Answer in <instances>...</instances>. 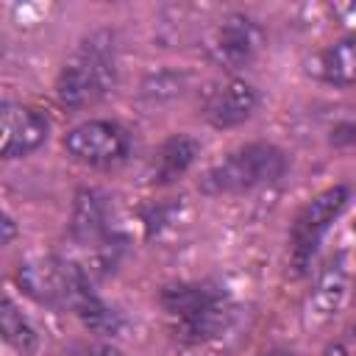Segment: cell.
Masks as SVG:
<instances>
[{"mask_svg":"<svg viewBox=\"0 0 356 356\" xmlns=\"http://www.w3.org/2000/svg\"><path fill=\"white\" fill-rule=\"evenodd\" d=\"M270 356H292V353H286V350H275V353H270Z\"/></svg>","mask_w":356,"mask_h":356,"instance_id":"cell-19","label":"cell"},{"mask_svg":"<svg viewBox=\"0 0 356 356\" xmlns=\"http://www.w3.org/2000/svg\"><path fill=\"white\" fill-rule=\"evenodd\" d=\"M70 356H122V350L106 339H92V342H78Z\"/></svg>","mask_w":356,"mask_h":356,"instance_id":"cell-16","label":"cell"},{"mask_svg":"<svg viewBox=\"0 0 356 356\" xmlns=\"http://www.w3.org/2000/svg\"><path fill=\"white\" fill-rule=\"evenodd\" d=\"M259 103H261V95L253 83H248L242 78H228L203 92L200 114L211 128L228 131V128L248 122L256 114Z\"/></svg>","mask_w":356,"mask_h":356,"instance_id":"cell-7","label":"cell"},{"mask_svg":"<svg viewBox=\"0 0 356 356\" xmlns=\"http://www.w3.org/2000/svg\"><path fill=\"white\" fill-rule=\"evenodd\" d=\"M261 44H264L261 25L248 14L231 11L217 22L209 50L220 67L239 70V67H248L259 56Z\"/></svg>","mask_w":356,"mask_h":356,"instance_id":"cell-8","label":"cell"},{"mask_svg":"<svg viewBox=\"0 0 356 356\" xmlns=\"http://www.w3.org/2000/svg\"><path fill=\"white\" fill-rule=\"evenodd\" d=\"M159 303L175 323V334L184 342L217 339L236 317L231 295L214 281H172L161 286Z\"/></svg>","mask_w":356,"mask_h":356,"instance_id":"cell-1","label":"cell"},{"mask_svg":"<svg viewBox=\"0 0 356 356\" xmlns=\"http://www.w3.org/2000/svg\"><path fill=\"white\" fill-rule=\"evenodd\" d=\"M200 156V145L195 136L189 134H172L167 136L159 150L153 153V170H150V178L153 184H172L178 181L181 175L189 172V167L197 161Z\"/></svg>","mask_w":356,"mask_h":356,"instance_id":"cell-12","label":"cell"},{"mask_svg":"<svg viewBox=\"0 0 356 356\" xmlns=\"http://www.w3.org/2000/svg\"><path fill=\"white\" fill-rule=\"evenodd\" d=\"M286 172V153L273 142H248L209 167L197 184L203 195H239L278 181Z\"/></svg>","mask_w":356,"mask_h":356,"instance_id":"cell-3","label":"cell"},{"mask_svg":"<svg viewBox=\"0 0 356 356\" xmlns=\"http://www.w3.org/2000/svg\"><path fill=\"white\" fill-rule=\"evenodd\" d=\"M64 150L78 164L111 167L128 156L131 136L114 120H86L64 134Z\"/></svg>","mask_w":356,"mask_h":356,"instance_id":"cell-6","label":"cell"},{"mask_svg":"<svg viewBox=\"0 0 356 356\" xmlns=\"http://www.w3.org/2000/svg\"><path fill=\"white\" fill-rule=\"evenodd\" d=\"M14 234H17V225H14V217L6 211L3 214V245H11V239H14Z\"/></svg>","mask_w":356,"mask_h":356,"instance_id":"cell-17","label":"cell"},{"mask_svg":"<svg viewBox=\"0 0 356 356\" xmlns=\"http://www.w3.org/2000/svg\"><path fill=\"white\" fill-rule=\"evenodd\" d=\"M309 72L337 89L356 86V36H342L323 47L314 56V67H309Z\"/></svg>","mask_w":356,"mask_h":356,"instance_id":"cell-13","label":"cell"},{"mask_svg":"<svg viewBox=\"0 0 356 356\" xmlns=\"http://www.w3.org/2000/svg\"><path fill=\"white\" fill-rule=\"evenodd\" d=\"M67 278L70 261L53 256L22 259L14 270V281L22 289V295L50 309H67Z\"/></svg>","mask_w":356,"mask_h":356,"instance_id":"cell-10","label":"cell"},{"mask_svg":"<svg viewBox=\"0 0 356 356\" xmlns=\"http://www.w3.org/2000/svg\"><path fill=\"white\" fill-rule=\"evenodd\" d=\"M117 83V47L111 31H92L78 42L56 75V100L64 108L100 103Z\"/></svg>","mask_w":356,"mask_h":356,"instance_id":"cell-2","label":"cell"},{"mask_svg":"<svg viewBox=\"0 0 356 356\" xmlns=\"http://www.w3.org/2000/svg\"><path fill=\"white\" fill-rule=\"evenodd\" d=\"M350 295V270L345 256H334L325 261V267L317 273V281L309 295V309L314 317L328 320L342 312L345 300Z\"/></svg>","mask_w":356,"mask_h":356,"instance_id":"cell-11","label":"cell"},{"mask_svg":"<svg viewBox=\"0 0 356 356\" xmlns=\"http://www.w3.org/2000/svg\"><path fill=\"white\" fill-rule=\"evenodd\" d=\"M348 200H350V189L345 184H334V186H325L323 192H317L295 214L292 228H289V264H292L295 275L309 273L323 236L339 220V214L348 209Z\"/></svg>","mask_w":356,"mask_h":356,"instance_id":"cell-4","label":"cell"},{"mask_svg":"<svg viewBox=\"0 0 356 356\" xmlns=\"http://www.w3.org/2000/svg\"><path fill=\"white\" fill-rule=\"evenodd\" d=\"M72 314L83 323L86 331H92V334H97V337H117V334L125 328L122 314H120L114 306H108L97 292L89 295Z\"/></svg>","mask_w":356,"mask_h":356,"instance_id":"cell-15","label":"cell"},{"mask_svg":"<svg viewBox=\"0 0 356 356\" xmlns=\"http://www.w3.org/2000/svg\"><path fill=\"white\" fill-rule=\"evenodd\" d=\"M0 331H3V339L22 356L33 353L36 345H39V334L36 328L31 325V320L22 314V309L6 295L3 298V306H0Z\"/></svg>","mask_w":356,"mask_h":356,"instance_id":"cell-14","label":"cell"},{"mask_svg":"<svg viewBox=\"0 0 356 356\" xmlns=\"http://www.w3.org/2000/svg\"><path fill=\"white\" fill-rule=\"evenodd\" d=\"M50 120L22 103H3L0 111V153L3 159H25L47 142Z\"/></svg>","mask_w":356,"mask_h":356,"instance_id":"cell-9","label":"cell"},{"mask_svg":"<svg viewBox=\"0 0 356 356\" xmlns=\"http://www.w3.org/2000/svg\"><path fill=\"white\" fill-rule=\"evenodd\" d=\"M70 234L78 245L92 248L103 267H111L122 250V236H117L111 225L108 197L95 186H83L75 192L72 214H70Z\"/></svg>","mask_w":356,"mask_h":356,"instance_id":"cell-5","label":"cell"},{"mask_svg":"<svg viewBox=\"0 0 356 356\" xmlns=\"http://www.w3.org/2000/svg\"><path fill=\"white\" fill-rule=\"evenodd\" d=\"M339 131H348V139H350V142L356 139V122H350V125H342Z\"/></svg>","mask_w":356,"mask_h":356,"instance_id":"cell-18","label":"cell"}]
</instances>
